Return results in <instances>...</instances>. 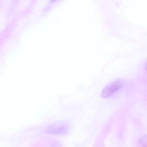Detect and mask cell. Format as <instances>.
Instances as JSON below:
<instances>
[{
    "instance_id": "obj_1",
    "label": "cell",
    "mask_w": 147,
    "mask_h": 147,
    "mask_svg": "<svg viewBox=\"0 0 147 147\" xmlns=\"http://www.w3.org/2000/svg\"><path fill=\"white\" fill-rule=\"evenodd\" d=\"M122 86V81L121 80L112 81L104 88L101 92V96L103 98H108L111 96Z\"/></svg>"
},
{
    "instance_id": "obj_2",
    "label": "cell",
    "mask_w": 147,
    "mask_h": 147,
    "mask_svg": "<svg viewBox=\"0 0 147 147\" xmlns=\"http://www.w3.org/2000/svg\"><path fill=\"white\" fill-rule=\"evenodd\" d=\"M48 131L49 133L54 134H65L69 131V127L64 123H56L50 127Z\"/></svg>"
},
{
    "instance_id": "obj_3",
    "label": "cell",
    "mask_w": 147,
    "mask_h": 147,
    "mask_svg": "<svg viewBox=\"0 0 147 147\" xmlns=\"http://www.w3.org/2000/svg\"><path fill=\"white\" fill-rule=\"evenodd\" d=\"M56 1V0H51V1L52 2L55 1Z\"/></svg>"
}]
</instances>
